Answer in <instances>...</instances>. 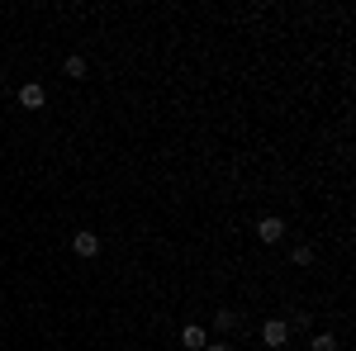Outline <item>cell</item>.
I'll return each instance as SVG.
<instances>
[{
  "label": "cell",
  "mask_w": 356,
  "mask_h": 351,
  "mask_svg": "<svg viewBox=\"0 0 356 351\" xmlns=\"http://www.w3.org/2000/svg\"><path fill=\"white\" fill-rule=\"evenodd\" d=\"M309 351H337V337L332 332H314L309 337Z\"/></svg>",
  "instance_id": "ba28073f"
},
{
  "label": "cell",
  "mask_w": 356,
  "mask_h": 351,
  "mask_svg": "<svg viewBox=\"0 0 356 351\" xmlns=\"http://www.w3.org/2000/svg\"><path fill=\"white\" fill-rule=\"evenodd\" d=\"M204 342H209V332H204L200 323H186V327H181V347H186V351H204Z\"/></svg>",
  "instance_id": "5b68a950"
},
{
  "label": "cell",
  "mask_w": 356,
  "mask_h": 351,
  "mask_svg": "<svg viewBox=\"0 0 356 351\" xmlns=\"http://www.w3.org/2000/svg\"><path fill=\"white\" fill-rule=\"evenodd\" d=\"M290 266H314V247H295V252H290Z\"/></svg>",
  "instance_id": "9c48e42d"
},
{
  "label": "cell",
  "mask_w": 356,
  "mask_h": 351,
  "mask_svg": "<svg viewBox=\"0 0 356 351\" xmlns=\"http://www.w3.org/2000/svg\"><path fill=\"white\" fill-rule=\"evenodd\" d=\"M257 238H261V243H280V238H285V218L280 214L257 218Z\"/></svg>",
  "instance_id": "7a4b0ae2"
},
{
  "label": "cell",
  "mask_w": 356,
  "mask_h": 351,
  "mask_svg": "<svg viewBox=\"0 0 356 351\" xmlns=\"http://www.w3.org/2000/svg\"><path fill=\"white\" fill-rule=\"evenodd\" d=\"M62 76H67V81H86V57H67V62H62Z\"/></svg>",
  "instance_id": "8992f818"
},
{
  "label": "cell",
  "mask_w": 356,
  "mask_h": 351,
  "mask_svg": "<svg viewBox=\"0 0 356 351\" xmlns=\"http://www.w3.org/2000/svg\"><path fill=\"white\" fill-rule=\"evenodd\" d=\"M204 351H233V342H219V337H209V342H204Z\"/></svg>",
  "instance_id": "30bf717a"
},
{
  "label": "cell",
  "mask_w": 356,
  "mask_h": 351,
  "mask_svg": "<svg viewBox=\"0 0 356 351\" xmlns=\"http://www.w3.org/2000/svg\"><path fill=\"white\" fill-rule=\"evenodd\" d=\"M285 342H290V323H285V318H266V323H261V347L280 351Z\"/></svg>",
  "instance_id": "6da1fadb"
},
{
  "label": "cell",
  "mask_w": 356,
  "mask_h": 351,
  "mask_svg": "<svg viewBox=\"0 0 356 351\" xmlns=\"http://www.w3.org/2000/svg\"><path fill=\"white\" fill-rule=\"evenodd\" d=\"M72 252H76V256H86V261H90V256H100V233L81 228V233L72 238Z\"/></svg>",
  "instance_id": "3957f363"
},
{
  "label": "cell",
  "mask_w": 356,
  "mask_h": 351,
  "mask_svg": "<svg viewBox=\"0 0 356 351\" xmlns=\"http://www.w3.org/2000/svg\"><path fill=\"white\" fill-rule=\"evenodd\" d=\"M19 105H24V109H43V105H48L43 81H24V85H19Z\"/></svg>",
  "instance_id": "277c9868"
},
{
  "label": "cell",
  "mask_w": 356,
  "mask_h": 351,
  "mask_svg": "<svg viewBox=\"0 0 356 351\" xmlns=\"http://www.w3.org/2000/svg\"><path fill=\"white\" fill-rule=\"evenodd\" d=\"M233 327H238V313H233V309H214V332H233Z\"/></svg>",
  "instance_id": "52a82bcc"
}]
</instances>
